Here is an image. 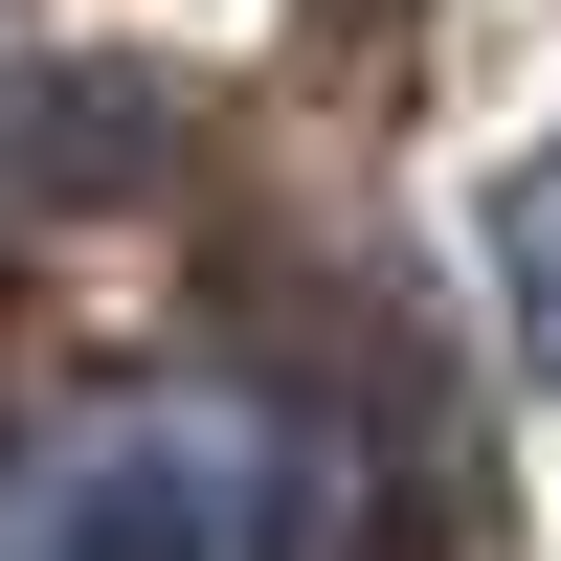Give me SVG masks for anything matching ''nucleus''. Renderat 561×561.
<instances>
[{"label":"nucleus","instance_id":"1","mask_svg":"<svg viewBox=\"0 0 561 561\" xmlns=\"http://www.w3.org/2000/svg\"><path fill=\"white\" fill-rule=\"evenodd\" d=\"M382 539V472L314 382H113L68 427L0 449V561H359Z\"/></svg>","mask_w":561,"mask_h":561},{"label":"nucleus","instance_id":"2","mask_svg":"<svg viewBox=\"0 0 561 561\" xmlns=\"http://www.w3.org/2000/svg\"><path fill=\"white\" fill-rule=\"evenodd\" d=\"M472 270H494V337H517V382H561V158H517V180H494Z\"/></svg>","mask_w":561,"mask_h":561}]
</instances>
